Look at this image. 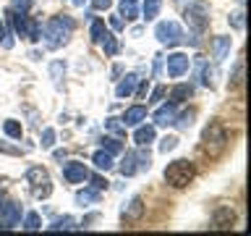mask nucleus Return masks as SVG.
<instances>
[{"instance_id":"47","label":"nucleus","mask_w":251,"mask_h":236,"mask_svg":"<svg viewBox=\"0 0 251 236\" xmlns=\"http://www.w3.org/2000/svg\"><path fill=\"white\" fill-rule=\"evenodd\" d=\"M74 3H76V5H84V3H86V0H74Z\"/></svg>"},{"instance_id":"45","label":"nucleus","mask_w":251,"mask_h":236,"mask_svg":"<svg viewBox=\"0 0 251 236\" xmlns=\"http://www.w3.org/2000/svg\"><path fill=\"white\" fill-rule=\"evenodd\" d=\"M8 202H11V200H8V194H5V192H0V215H3V210L8 207Z\"/></svg>"},{"instance_id":"18","label":"nucleus","mask_w":251,"mask_h":236,"mask_svg":"<svg viewBox=\"0 0 251 236\" xmlns=\"http://www.w3.org/2000/svg\"><path fill=\"white\" fill-rule=\"evenodd\" d=\"M92 163H94V168H97V171H110V168H113V155L105 152V149H97V152L92 155Z\"/></svg>"},{"instance_id":"6","label":"nucleus","mask_w":251,"mask_h":236,"mask_svg":"<svg viewBox=\"0 0 251 236\" xmlns=\"http://www.w3.org/2000/svg\"><path fill=\"white\" fill-rule=\"evenodd\" d=\"M154 37H157V42H160V45L176 47V45H180L186 39V31L180 29L176 21H160L154 27Z\"/></svg>"},{"instance_id":"15","label":"nucleus","mask_w":251,"mask_h":236,"mask_svg":"<svg viewBox=\"0 0 251 236\" xmlns=\"http://www.w3.org/2000/svg\"><path fill=\"white\" fill-rule=\"evenodd\" d=\"M235 220V212L230 207H217L212 215V228H230V223Z\"/></svg>"},{"instance_id":"19","label":"nucleus","mask_w":251,"mask_h":236,"mask_svg":"<svg viewBox=\"0 0 251 236\" xmlns=\"http://www.w3.org/2000/svg\"><path fill=\"white\" fill-rule=\"evenodd\" d=\"M160 8H162V0H144V5H141V16H144L147 21H154L157 16H160Z\"/></svg>"},{"instance_id":"12","label":"nucleus","mask_w":251,"mask_h":236,"mask_svg":"<svg viewBox=\"0 0 251 236\" xmlns=\"http://www.w3.org/2000/svg\"><path fill=\"white\" fill-rule=\"evenodd\" d=\"M139 74H126V79H121L118 82V87H115V94L118 97H131L133 92H136V87H139Z\"/></svg>"},{"instance_id":"32","label":"nucleus","mask_w":251,"mask_h":236,"mask_svg":"<svg viewBox=\"0 0 251 236\" xmlns=\"http://www.w3.org/2000/svg\"><path fill=\"white\" fill-rule=\"evenodd\" d=\"M29 8H31V0H11L8 11L11 13H29Z\"/></svg>"},{"instance_id":"43","label":"nucleus","mask_w":251,"mask_h":236,"mask_svg":"<svg viewBox=\"0 0 251 236\" xmlns=\"http://www.w3.org/2000/svg\"><path fill=\"white\" fill-rule=\"evenodd\" d=\"M110 5H113V0H94V8H97V11H107Z\"/></svg>"},{"instance_id":"39","label":"nucleus","mask_w":251,"mask_h":236,"mask_svg":"<svg viewBox=\"0 0 251 236\" xmlns=\"http://www.w3.org/2000/svg\"><path fill=\"white\" fill-rule=\"evenodd\" d=\"M201 82L207 84V87H215V68H207V66H204V71H201Z\"/></svg>"},{"instance_id":"42","label":"nucleus","mask_w":251,"mask_h":236,"mask_svg":"<svg viewBox=\"0 0 251 236\" xmlns=\"http://www.w3.org/2000/svg\"><path fill=\"white\" fill-rule=\"evenodd\" d=\"M110 27H113V29H118V31H121L123 29V19H121V16H110Z\"/></svg>"},{"instance_id":"29","label":"nucleus","mask_w":251,"mask_h":236,"mask_svg":"<svg viewBox=\"0 0 251 236\" xmlns=\"http://www.w3.org/2000/svg\"><path fill=\"white\" fill-rule=\"evenodd\" d=\"M105 34H107V27H105V21H94V24H92V39L100 45L102 39H105Z\"/></svg>"},{"instance_id":"34","label":"nucleus","mask_w":251,"mask_h":236,"mask_svg":"<svg viewBox=\"0 0 251 236\" xmlns=\"http://www.w3.org/2000/svg\"><path fill=\"white\" fill-rule=\"evenodd\" d=\"M105 129L113 131V134H118V137H121V134H126V126L118 121V118H107V121H105Z\"/></svg>"},{"instance_id":"30","label":"nucleus","mask_w":251,"mask_h":236,"mask_svg":"<svg viewBox=\"0 0 251 236\" xmlns=\"http://www.w3.org/2000/svg\"><path fill=\"white\" fill-rule=\"evenodd\" d=\"M194 110H186V113H180V116H176V121H173V123H176L178 126V129H188V126H191L194 123Z\"/></svg>"},{"instance_id":"35","label":"nucleus","mask_w":251,"mask_h":236,"mask_svg":"<svg viewBox=\"0 0 251 236\" xmlns=\"http://www.w3.org/2000/svg\"><path fill=\"white\" fill-rule=\"evenodd\" d=\"M63 74H66V66H63L60 60H55L52 66H50V76H52V82H60Z\"/></svg>"},{"instance_id":"48","label":"nucleus","mask_w":251,"mask_h":236,"mask_svg":"<svg viewBox=\"0 0 251 236\" xmlns=\"http://www.w3.org/2000/svg\"><path fill=\"white\" fill-rule=\"evenodd\" d=\"M126 3H136V0H126Z\"/></svg>"},{"instance_id":"28","label":"nucleus","mask_w":251,"mask_h":236,"mask_svg":"<svg viewBox=\"0 0 251 236\" xmlns=\"http://www.w3.org/2000/svg\"><path fill=\"white\" fill-rule=\"evenodd\" d=\"M3 131H5L11 139H21V134H24V129H21L19 121H5V123H3Z\"/></svg>"},{"instance_id":"44","label":"nucleus","mask_w":251,"mask_h":236,"mask_svg":"<svg viewBox=\"0 0 251 236\" xmlns=\"http://www.w3.org/2000/svg\"><path fill=\"white\" fill-rule=\"evenodd\" d=\"M0 152H8V155H21V149H16V147H11V145H3V142H0Z\"/></svg>"},{"instance_id":"26","label":"nucleus","mask_w":251,"mask_h":236,"mask_svg":"<svg viewBox=\"0 0 251 236\" xmlns=\"http://www.w3.org/2000/svg\"><path fill=\"white\" fill-rule=\"evenodd\" d=\"M149 165H152V155L147 147H141L136 152V171H149Z\"/></svg>"},{"instance_id":"36","label":"nucleus","mask_w":251,"mask_h":236,"mask_svg":"<svg viewBox=\"0 0 251 236\" xmlns=\"http://www.w3.org/2000/svg\"><path fill=\"white\" fill-rule=\"evenodd\" d=\"M243 16H246L243 11L230 13V27H233V29H243V27H246V19H243Z\"/></svg>"},{"instance_id":"16","label":"nucleus","mask_w":251,"mask_h":236,"mask_svg":"<svg viewBox=\"0 0 251 236\" xmlns=\"http://www.w3.org/2000/svg\"><path fill=\"white\" fill-rule=\"evenodd\" d=\"M0 220H3V223H5L8 228H13V226L21 220V205H19V202H8V207L3 210Z\"/></svg>"},{"instance_id":"4","label":"nucleus","mask_w":251,"mask_h":236,"mask_svg":"<svg viewBox=\"0 0 251 236\" xmlns=\"http://www.w3.org/2000/svg\"><path fill=\"white\" fill-rule=\"evenodd\" d=\"M225 147H227V131H225V126L220 123V121H212L207 129H204V134H201V149L209 157H217Z\"/></svg>"},{"instance_id":"20","label":"nucleus","mask_w":251,"mask_h":236,"mask_svg":"<svg viewBox=\"0 0 251 236\" xmlns=\"http://www.w3.org/2000/svg\"><path fill=\"white\" fill-rule=\"evenodd\" d=\"M191 94H194V89L188 84H178V87H173V89H170V102H173V105H178V102L188 100Z\"/></svg>"},{"instance_id":"25","label":"nucleus","mask_w":251,"mask_h":236,"mask_svg":"<svg viewBox=\"0 0 251 236\" xmlns=\"http://www.w3.org/2000/svg\"><path fill=\"white\" fill-rule=\"evenodd\" d=\"M102 50H105V55H118V50H121V45H118V39L113 37V34H110V31H107V34H105V39H102Z\"/></svg>"},{"instance_id":"17","label":"nucleus","mask_w":251,"mask_h":236,"mask_svg":"<svg viewBox=\"0 0 251 236\" xmlns=\"http://www.w3.org/2000/svg\"><path fill=\"white\" fill-rule=\"evenodd\" d=\"M176 116H178V110H176V105L170 102V105H162V108L154 113V123H157V126H170L173 121H176Z\"/></svg>"},{"instance_id":"13","label":"nucleus","mask_w":251,"mask_h":236,"mask_svg":"<svg viewBox=\"0 0 251 236\" xmlns=\"http://www.w3.org/2000/svg\"><path fill=\"white\" fill-rule=\"evenodd\" d=\"M141 121H147V108H144V105H133V108H128V110L123 113V118H121L123 126H139Z\"/></svg>"},{"instance_id":"3","label":"nucleus","mask_w":251,"mask_h":236,"mask_svg":"<svg viewBox=\"0 0 251 236\" xmlns=\"http://www.w3.org/2000/svg\"><path fill=\"white\" fill-rule=\"evenodd\" d=\"M196 176V168L191 160H186V157H180V160H173L168 168H165V181L173 186V189H183L194 181Z\"/></svg>"},{"instance_id":"33","label":"nucleus","mask_w":251,"mask_h":236,"mask_svg":"<svg viewBox=\"0 0 251 236\" xmlns=\"http://www.w3.org/2000/svg\"><path fill=\"white\" fill-rule=\"evenodd\" d=\"M176 147H178V137H162V139H160V152L168 155V152H173Z\"/></svg>"},{"instance_id":"9","label":"nucleus","mask_w":251,"mask_h":236,"mask_svg":"<svg viewBox=\"0 0 251 236\" xmlns=\"http://www.w3.org/2000/svg\"><path fill=\"white\" fill-rule=\"evenodd\" d=\"M63 178H66L68 184H84V181L89 178V171H86V165H84V163L71 160V163L63 165Z\"/></svg>"},{"instance_id":"11","label":"nucleus","mask_w":251,"mask_h":236,"mask_svg":"<svg viewBox=\"0 0 251 236\" xmlns=\"http://www.w3.org/2000/svg\"><path fill=\"white\" fill-rule=\"evenodd\" d=\"M230 45H233L230 37H215L212 39V60L223 63L227 58V53H230Z\"/></svg>"},{"instance_id":"1","label":"nucleus","mask_w":251,"mask_h":236,"mask_svg":"<svg viewBox=\"0 0 251 236\" xmlns=\"http://www.w3.org/2000/svg\"><path fill=\"white\" fill-rule=\"evenodd\" d=\"M180 11H183V19L188 24V29L194 31V45H199V34L207 29L209 24V8L201 3V0H178Z\"/></svg>"},{"instance_id":"14","label":"nucleus","mask_w":251,"mask_h":236,"mask_svg":"<svg viewBox=\"0 0 251 236\" xmlns=\"http://www.w3.org/2000/svg\"><path fill=\"white\" fill-rule=\"evenodd\" d=\"M157 137V131H154V126H136V131H133V142H136V147H149L154 142Z\"/></svg>"},{"instance_id":"46","label":"nucleus","mask_w":251,"mask_h":236,"mask_svg":"<svg viewBox=\"0 0 251 236\" xmlns=\"http://www.w3.org/2000/svg\"><path fill=\"white\" fill-rule=\"evenodd\" d=\"M5 39V27H3V21H0V42Z\"/></svg>"},{"instance_id":"21","label":"nucleus","mask_w":251,"mask_h":236,"mask_svg":"<svg viewBox=\"0 0 251 236\" xmlns=\"http://www.w3.org/2000/svg\"><path fill=\"white\" fill-rule=\"evenodd\" d=\"M97 200H100L97 189H81V192H76V202L81 205V207H84V205H94Z\"/></svg>"},{"instance_id":"38","label":"nucleus","mask_w":251,"mask_h":236,"mask_svg":"<svg viewBox=\"0 0 251 236\" xmlns=\"http://www.w3.org/2000/svg\"><path fill=\"white\" fill-rule=\"evenodd\" d=\"M233 84H235V87H241V84H243V60L235 63V71H233Z\"/></svg>"},{"instance_id":"22","label":"nucleus","mask_w":251,"mask_h":236,"mask_svg":"<svg viewBox=\"0 0 251 236\" xmlns=\"http://www.w3.org/2000/svg\"><path fill=\"white\" fill-rule=\"evenodd\" d=\"M121 173L123 176H133L136 173V152H126L123 163H121Z\"/></svg>"},{"instance_id":"27","label":"nucleus","mask_w":251,"mask_h":236,"mask_svg":"<svg viewBox=\"0 0 251 236\" xmlns=\"http://www.w3.org/2000/svg\"><path fill=\"white\" fill-rule=\"evenodd\" d=\"M102 149L110 152V155H121L123 152V145L118 139H113V137H105V139H102Z\"/></svg>"},{"instance_id":"23","label":"nucleus","mask_w":251,"mask_h":236,"mask_svg":"<svg viewBox=\"0 0 251 236\" xmlns=\"http://www.w3.org/2000/svg\"><path fill=\"white\" fill-rule=\"evenodd\" d=\"M121 19H126V21H133V19H139V8H136V3H126V0H121Z\"/></svg>"},{"instance_id":"5","label":"nucleus","mask_w":251,"mask_h":236,"mask_svg":"<svg viewBox=\"0 0 251 236\" xmlns=\"http://www.w3.org/2000/svg\"><path fill=\"white\" fill-rule=\"evenodd\" d=\"M26 181H29V186H31V192H34L37 200H47V197L52 194L50 173H47L45 168H39V165H34V168L26 171Z\"/></svg>"},{"instance_id":"31","label":"nucleus","mask_w":251,"mask_h":236,"mask_svg":"<svg viewBox=\"0 0 251 236\" xmlns=\"http://www.w3.org/2000/svg\"><path fill=\"white\" fill-rule=\"evenodd\" d=\"M24 228H26V231H39V228H42V220H39L37 212H29V215L24 218Z\"/></svg>"},{"instance_id":"8","label":"nucleus","mask_w":251,"mask_h":236,"mask_svg":"<svg viewBox=\"0 0 251 236\" xmlns=\"http://www.w3.org/2000/svg\"><path fill=\"white\" fill-rule=\"evenodd\" d=\"M188 66H191V58H188L186 53H170L168 55V76L170 79H178V76H183Z\"/></svg>"},{"instance_id":"37","label":"nucleus","mask_w":251,"mask_h":236,"mask_svg":"<svg viewBox=\"0 0 251 236\" xmlns=\"http://www.w3.org/2000/svg\"><path fill=\"white\" fill-rule=\"evenodd\" d=\"M52 145H55V129H45L42 131V147L50 149Z\"/></svg>"},{"instance_id":"7","label":"nucleus","mask_w":251,"mask_h":236,"mask_svg":"<svg viewBox=\"0 0 251 236\" xmlns=\"http://www.w3.org/2000/svg\"><path fill=\"white\" fill-rule=\"evenodd\" d=\"M8 16H11V21H13V27H16V34H19V37H26V39H31V42L42 37L39 24L34 19H29L26 13H11V11H8Z\"/></svg>"},{"instance_id":"10","label":"nucleus","mask_w":251,"mask_h":236,"mask_svg":"<svg viewBox=\"0 0 251 236\" xmlns=\"http://www.w3.org/2000/svg\"><path fill=\"white\" fill-rule=\"evenodd\" d=\"M141 215H144V200H141V197H133V200L121 210V218L126 223H133V220H139Z\"/></svg>"},{"instance_id":"24","label":"nucleus","mask_w":251,"mask_h":236,"mask_svg":"<svg viewBox=\"0 0 251 236\" xmlns=\"http://www.w3.org/2000/svg\"><path fill=\"white\" fill-rule=\"evenodd\" d=\"M71 228H76V220L71 218V215H63V218H58V220H52L50 231H71Z\"/></svg>"},{"instance_id":"49","label":"nucleus","mask_w":251,"mask_h":236,"mask_svg":"<svg viewBox=\"0 0 251 236\" xmlns=\"http://www.w3.org/2000/svg\"><path fill=\"white\" fill-rule=\"evenodd\" d=\"M238 3H241V5H243V3H246V0H238Z\"/></svg>"},{"instance_id":"40","label":"nucleus","mask_w":251,"mask_h":236,"mask_svg":"<svg viewBox=\"0 0 251 236\" xmlns=\"http://www.w3.org/2000/svg\"><path fill=\"white\" fill-rule=\"evenodd\" d=\"M162 97H165V87H154V92H152V97H149V102H152V105H157Z\"/></svg>"},{"instance_id":"2","label":"nucleus","mask_w":251,"mask_h":236,"mask_svg":"<svg viewBox=\"0 0 251 236\" xmlns=\"http://www.w3.org/2000/svg\"><path fill=\"white\" fill-rule=\"evenodd\" d=\"M74 29H76V24L71 16H55V19H50L45 27V45L50 47V50H58V47H63L71 39Z\"/></svg>"},{"instance_id":"41","label":"nucleus","mask_w":251,"mask_h":236,"mask_svg":"<svg viewBox=\"0 0 251 236\" xmlns=\"http://www.w3.org/2000/svg\"><path fill=\"white\" fill-rule=\"evenodd\" d=\"M92 184H94V189L100 192V189H107V184H110V181H105L102 176H92Z\"/></svg>"}]
</instances>
